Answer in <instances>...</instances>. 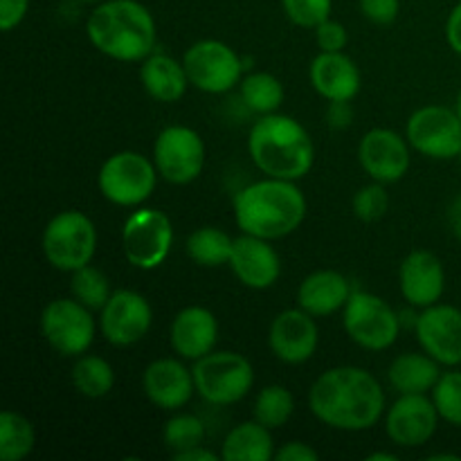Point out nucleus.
Instances as JSON below:
<instances>
[{"label": "nucleus", "instance_id": "nucleus-1", "mask_svg": "<svg viewBox=\"0 0 461 461\" xmlns=\"http://www.w3.org/2000/svg\"><path fill=\"white\" fill-rule=\"evenodd\" d=\"M311 414L331 430H372L385 417L387 401L381 381L356 365L320 374L309 390Z\"/></svg>", "mask_w": 461, "mask_h": 461}, {"label": "nucleus", "instance_id": "nucleus-2", "mask_svg": "<svg viewBox=\"0 0 461 461\" xmlns=\"http://www.w3.org/2000/svg\"><path fill=\"white\" fill-rule=\"evenodd\" d=\"M86 36L97 52L113 61L142 63L156 52L158 27L140 0H104L86 21Z\"/></svg>", "mask_w": 461, "mask_h": 461}, {"label": "nucleus", "instance_id": "nucleus-3", "mask_svg": "<svg viewBox=\"0 0 461 461\" xmlns=\"http://www.w3.org/2000/svg\"><path fill=\"white\" fill-rule=\"evenodd\" d=\"M306 196L295 180L266 178L246 185L234 196V221L243 234L277 239L295 232L306 219Z\"/></svg>", "mask_w": 461, "mask_h": 461}, {"label": "nucleus", "instance_id": "nucleus-4", "mask_svg": "<svg viewBox=\"0 0 461 461\" xmlns=\"http://www.w3.org/2000/svg\"><path fill=\"white\" fill-rule=\"evenodd\" d=\"M248 153L264 176L295 183L309 176L315 162V144L306 126L282 113L259 115L248 133Z\"/></svg>", "mask_w": 461, "mask_h": 461}, {"label": "nucleus", "instance_id": "nucleus-5", "mask_svg": "<svg viewBox=\"0 0 461 461\" xmlns=\"http://www.w3.org/2000/svg\"><path fill=\"white\" fill-rule=\"evenodd\" d=\"M196 394L214 408H228L250 394L255 367L237 351H210L192 367Z\"/></svg>", "mask_w": 461, "mask_h": 461}, {"label": "nucleus", "instance_id": "nucleus-6", "mask_svg": "<svg viewBox=\"0 0 461 461\" xmlns=\"http://www.w3.org/2000/svg\"><path fill=\"white\" fill-rule=\"evenodd\" d=\"M41 248L52 268L75 273L93 261L97 252V228L84 212L63 210L43 228Z\"/></svg>", "mask_w": 461, "mask_h": 461}, {"label": "nucleus", "instance_id": "nucleus-7", "mask_svg": "<svg viewBox=\"0 0 461 461\" xmlns=\"http://www.w3.org/2000/svg\"><path fill=\"white\" fill-rule=\"evenodd\" d=\"M160 174L153 158L140 151H117L104 160L97 187L108 203L117 207H140L153 196Z\"/></svg>", "mask_w": 461, "mask_h": 461}, {"label": "nucleus", "instance_id": "nucleus-8", "mask_svg": "<svg viewBox=\"0 0 461 461\" xmlns=\"http://www.w3.org/2000/svg\"><path fill=\"white\" fill-rule=\"evenodd\" d=\"M342 327L354 345L367 351H385L399 340L401 313L383 297L354 291L342 309Z\"/></svg>", "mask_w": 461, "mask_h": 461}, {"label": "nucleus", "instance_id": "nucleus-9", "mask_svg": "<svg viewBox=\"0 0 461 461\" xmlns=\"http://www.w3.org/2000/svg\"><path fill=\"white\" fill-rule=\"evenodd\" d=\"M39 327L50 349L63 358H79L93 347L99 322L75 297H57L45 304Z\"/></svg>", "mask_w": 461, "mask_h": 461}, {"label": "nucleus", "instance_id": "nucleus-10", "mask_svg": "<svg viewBox=\"0 0 461 461\" xmlns=\"http://www.w3.org/2000/svg\"><path fill=\"white\" fill-rule=\"evenodd\" d=\"M174 246V225L162 210L142 207L131 212L122 225V248L133 268L156 270L169 257Z\"/></svg>", "mask_w": 461, "mask_h": 461}, {"label": "nucleus", "instance_id": "nucleus-11", "mask_svg": "<svg viewBox=\"0 0 461 461\" xmlns=\"http://www.w3.org/2000/svg\"><path fill=\"white\" fill-rule=\"evenodd\" d=\"M183 66L187 70L189 84L207 95H225L239 88L246 75L241 54L216 39H203L189 45Z\"/></svg>", "mask_w": 461, "mask_h": 461}, {"label": "nucleus", "instance_id": "nucleus-12", "mask_svg": "<svg viewBox=\"0 0 461 461\" xmlns=\"http://www.w3.org/2000/svg\"><path fill=\"white\" fill-rule=\"evenodd\" d=\"M410 147L432 160H459L461 156V120L455 106L430 104L410 115L405 124Z\"/></svg>", "mask_w": 461, "mask_h": 461}, {"label": "nucleus", "instance_id": "nucleus-13", "mask_svg": "<svg viewBox=\"0 0 461 461\" xmlns=\"http://www.w3.org/2000/svg\"><path fill=\"white\" fill-rule=\"evenodd\" d=\"M153 162L162 180L171 185H189L203 174L205 142L192 126L171 124L162 129L153 142Z\"/></svg>", "mask_w": 461, "mask_h": 461}, {"label": "nucleus", "instance_id": "nucleus-14", "mask_svg": "<svg viewBox=\"0 0 461 461\" xmlns=\"http://www.w3.org/2000/svg\"><path fill=\"white\" fill-rule=\"evenodd\" d=\"M153 324V309L147 297L131 288L113 291L99 311V331L113 347H133L147 338Z\"/></svg>", "mask_w": 461, "mask_h": 461}, {"label": "nucleus", "instance_id": "nucleus-15", "mask_svg": "<svg viewBox=\"0 0 461 461\" xmlns=\"http://www.w3.org/2000/svg\"><path fill=\"white\" fill-rule=\"evenodd\" d=\"M410 151L412 147L405 135L385 129V126H376L360 138L358 162L369 178L383 185H392L403 180L410 171V165H412Z\"/></svg>", "mask_w": 461, "mask_h": 461}, {"label": "nucleus", "instance_id": "nucleus-16", "mask_svg": "<svg viewBox=\"0 0 461 461\" xmlns=\"http://www.w3.org/2000/svg\"><path fill=\"white\" fill-rule=\"evenodd\" d=\"M439 410L428 394H399L385 410V432L401 448L426 446L439 428Z\"/></svg>", "mask_w": 461, "mask_h": 461}, {"label": "nucleus", "instance_id": "nucleus-17", "mask_svg": "<svg viewBox=\"0 0 461 461\" xmlns=\"http://www.w3.org/2000/svg\"><path fill=\"white\" fill-rule=\"evenodd\" d=\"M414 333L421 351L437 360L441 367L461 365V309L453 304H437L421 309Z\"/></svg>", "mask_w": 461, "mask_h": 461}, {"label": "nucleus", "instance_id": "nucleus-18", "mask_svg": "<svg viewBox=\"0 0 461 461\" xmlns=\"http://www.w3.org/2000/svg\"><path fill=\"white\" fill-rule=\"evenodd\" d=\"M320 329L304 309H286L275 315L268 329V347L284 365H304L318 351Z\"/></svg>", "mask_w": 461, "mask_h": 461}, {"label": "nucleus", "instance_id": "nucleus-19", "mask_svg": "<svg viewBox=\"0 0 461 461\" xmlns=\"http://www.w3.org/2000/svg\"><path fill=\"white\" fill-rule=\"evenodd\" d=\"M142 390L156 408L178 412L196 394L194 372L183 358H158L147 365L142 374Z\"/></svg>", "mask_w": 461, "mask_h": 461}, {"label": "nucleus", "instance_id": "nucleus-20", "mask_svg": "<svg viewBox=\"0 0 461 461\" xmlns=\"http://www.w3.org/2000/svg\"><path fill=\"white\" fill-rule=\"evenodd\" d=\"M228 266L234 277L252 291H266L275 286L282 275V259L273 248V241L252 234H241L234 239L232 259Z\"/></svg>", "mask_w": 461, "mask_h": 461}, {"label": "nucleus", "instance_id": "nucleus-21", "mask_svg": "<svg viewBox=\"0 0 461 461\" xmlns=\"http://www.w3.org/2000/svg\"><path fill=\"white\" fill-rule=\"evenodd\" d=\"M399 288L412 309H428L444 297L446 268L430 250H412L399 268Z\"/></svg>", "mask_w": 461, "mask_h": 461}, {"label": "nucleus", "instance_id": "nucleus-22", "mask_svg": "<svg viewBox=\"0 0 461 461\" xmlns=\"http://www.w3.org/2000/svg\"><path fill=\"white\" fill-rule=\"evenodd\" d=\"M169 342L176 356L196 363L198 358L216 349L219 320L205 306H185L176 313L169 329Z\"/></svg>", "mask_w": 461, "mask_h": 461}, {"label": "nucleus", "instance_id": "nucleus-23", "mask_svg": "<svg viewBox=\"0 0 461 461\" xmlns=\"http://www.w3.org/2000/svg\"><path fill=\"white\" fill-rule=\"evenodd\" d=\"M309 79L327 102H351L363 86L360 68L345 52H320L311 61Z\"/></svg>", "mask_w": 461, "mask_h": 461}, {"label": "nucleus", "instance_id": "nucleus-24", "mask_svg": "<svg viewBox=\"0 0 461 461\" xmlns=\"http://www.w3.org/2000/svg\"><path fill=\"white\" fill-rule=\"evenodd\" d=\"M351 293L354 288L345 275L331 268H322L302 279L300 288H297V306L313 318H329L345 309Z\"/></svg>", "mask_w": 461, "mask_h": 461}, {"label": "nucleus", "instance_id": "nucleus-25", "mask_svg": "<svg viewBox=\"0 0 461 461\" xmlns=\"http://www.w3.org/2000/svg\"><path fill=\"white\" fill-rule=\"evenodd\" d=\"M140 84L149 97L162 104L180 102L192 86L183 61L165 52H151L140 63Z\"/></svg>", "mask_w": 461, "mask_h": 461}, {"label": "nucleus", "instance_id": "nucleus-26", "mask_svg": "<svg viewBox=\"0 0 461 461\" xmlns=\"http://www.w3.org/2000/svg\"><path fill=\"white\" fill-rule=\"evenodd\" d=\"M441 374V365L426 351H408L392 360L387 367V381L399 394H430Z\"/></svg>", "mask_w": 461, "mask_h": 461}, {"label": "nucleus", "instance_id": "nucleus-27", "mask_svg": "<svg viewBox=\"0 0 461 461\" xmlns=\"http://www.w3.org/2000/svg\"><path fill=\"white\" fill-rule=\"evenodd\" d=\"M223 461H270L275 459L273 430L257 419L234 426L221 444Z\"/></svg>", "mask_w": 461, "mask_h": 461}, {"label": "nucleus", "instance_id": "nucleus-28", "mask_svg": "<svg viewBox=\"0 0 461 461\" xmlns=\"http://www.w3.org/2000/svg\"><path fill=\"white\" fill-rule=\"evenodd\" d=\"M185 250L196 266L219 268V266H228L232 259L234 239L225 230L214 228V225H203L189 234Z\"/></svg>", "mask_w": 461, "mask_h": 461}, {"label": "nucleus", "instance_id": "nucleus-29", "mask_svg": "<svg viewBox=\"0 0 461 461\" xmlns=\"http://www.w3.org/2000/svg\"><path fill=\"white\" fill-rule=\"evenodd\" d=\"M239 97L248 111L257 113V115H270V113H277L282 108L286 90L277 77L257 70L243 75L241 84H239Z\"/></svg>", "mask_w": 461, "mask_h": 461}, {"label": "nucleus", "instance_id": "nucleus-30", "mask_svg": "<svg viewBox=\"0 0 461 461\" xmlns=\"http://www.w3.org/2000/svg\"><path fill=\"white\" fill-rule=\"evenodd\" d=\"M72 385L86 399H104L115 385V369L102 356L84 354L72 367Z\"/></svg>", "mask_w": 461, "mask_h": 461}, {"label": "nucleus", "instance_id": "nucleus-31", "mask_svg": "<svg viewBox=\"0 0 461 461\" xmlns=\"http://www.w3.org/2000/svg\"><path fill=\"white\" fill-rule=\"evenodd\" d=\"M36 446V430L27 417L16 410L0 414V459L23 461L30 457Z\"/></svg>", "mask_w": 461, "mask_h": 461}, {"label": "nucleus", "instance_id": "nucleus-32", "mask_svg": "<svg viewBox=\"0 0 461 461\" xmlns=\"http://www.w3.org/2000/svg\"><path fill=\"white\" fill-rule=\"evenodd\" d=\"M293 412H295V399H293L291 390L284 385H266L264 390H259L255 405H252V419H257L261 426L270 428V430L286 426Z\"/></svg>", "mask_w": 461, "mask_h": 461}, {"label": "nucleus", "instance_id": "nucleus-33", "mask_svg": "<svg viewBox=\"0 0 461 461\" xmlns=\"http://www.w3.org/2000/svg\"><path fill=\"white\" fill-rule=\"evenodd\" d=\"M70 275H72V282H70L72 297L79 300L84 306H88L90 311H102L113 295L111 282H108L106 273L95 268L93 264H88Z\"/></svg>", "mask_w": 461, "mask_h": 461}, {"label": "nucleus", "instance_id": "nucleus-34", "mask_svg": "<svg viewBox=\"0 0 461 461\" xmlns=\"http://www.w3.org/2000/svg\"><path fill=\"white\" fill-rule=\"evenodd\" d=\"M162 441H165L167 450H169L171 455L183 453V450L201 446L203 441H205V426H203L201 419L194 417V414H174V417L165 423Z\"/></svg>", "mask_w": 461, "mask_h": 461}, {"label": "nucleus", "instance_id": "nucleus-35", "mask_svg": "<svg viewBox=\"0 0 461 461\" xmlns=\"http://www.w3.org/2000/svg\"><path fill=\"white\" fill-rule=\"evenodd\" d=\"M432 401L439 410L441 421L461 428V369L448 367L432 390Z\"/></svg>", "mask_w": 461, "mask_h": 461}, {"label": "nucleus", "instance_id": "nucleus-36", "mask_svg": "<svg viewBox=\"0 0 461 461\" xmlns=\"http://www.w3.org/2000/svg\"><path fill=\"white\" fill-rule=\"evenodd\" d=\"M351 210L354 216L363 223H376L390 210V194H387L385 185L372 180L369 185L360 187L354 194V201H351Z\"/></svg>", "mask_w": 461, "mask_h": 461}, {"label": "nucleus", "instance_id": "nucleus-37", "mask_svg": "<svg viewBox=\"0 0 461 461\" xmlns=\"http://www.w3.org/2000/svg\"><path fill=\"white\" fill-rule=\"evenodd\" d=\"M282 9L293 25L315 30L331 18L333 0H282Z\"/></svg>", "mask_w": 461, "mask_h": 461}, {"label": "nucleus", "instance_id": "nucleus-38", "mask_svg": "<svg viewBox=\"0 0 461 461\" xmlns=\"http://www.w3.org/2000/svg\"><path fill=\"white\" fill-rule=\"evenodd\" d=\"M347 41H349L347 27L333 18L315 27V43H318L320 52H345Z\"/></svg>", "mask_w": 461, "mask_h": 461}, {"label": "nucleus", "instance_id": "nucleus-39", "mask_svg": "<svg viewBox=\"0 0 461 461\" xmlns=\"http://www.w3.org/2000/svg\"><path fill=\"white\" fill-rule=\"evenodd\" d=\"M358 7L374 25H392L399 18L401 0H358Z\"/></svg>", "mask_w": 461, "mask_h": 461}, {"label": "nucleus", "instance_id": "nucleus-40", "mask_svg": "<svg viewBox=\"0 0 461 461\" xmlns=\"http://www.w3.org/2000/svg\"><path fill=\"white\" fill-rule=\"evenodd\" d=\"M30 12V0H0V30L9 34L25 21Z\"/></svg>", "mask_w": 461, "mask_h": 461}, {"label": "nucleus", "instance_id": "nucleus-41", "mask_svg": "<svg viewBox=\"0 0 461 461\" xmlns=\"http://www.w3.org/2000/svg\"><path fill=\"white\" fill-rule=\"evenodd\" d=\"M320 453L304 441H288L275 450V461H318Z\"/></svg>", "mask_w": 461, "mask_h": 461}, {"label": "nucleus", "instance_id": "nucleus-42", "mask_svg": "<svg viewBox=\"0 0 461 461\" xmlns=\"http://www.w3.org/2000/svg\"><path fill=\"white\" fill-rule=\"evenodd\" d=\"M327 124L331 131H347L354 124V106L351 102H329Z\"/></svg>", "mask_w": 461, "mask_h": 461}, {"label": "nucleus", "instance_id": "nucleus-43", "mask_svg": "<svg viewBox=\"0 0 461 461\" xmlns=\"http://www.w3.org/2000/svg\"><path fill=\"white\" fill-rule=\"evenodd\" d=\"M446 43L461 57V0L450 9L448 18H446Z\"/></svg>", "mask_w": 461, "mask_h": 461}, {"label": "nucleus", "instance_id": "nucleus-44", "mask_svg": "<svg viewBox=\"0 0 461 461\" xmlns=\"http://www.w3.org/2000/svg\"><path fill=\"white\" fill-rule=\"evenodd\" d=\"M171 457L176 461H216L221 455L212 453V450L205 448V444H201V446H194V448L189 450H183V453L171 455Z\"/></svg>", "mask_w": 461, "mask_h": 461}, {"label": "nucleus", "instance_id": "nucleus-45", "mask_svg": "<svg viewBox=\"0 0 461 461\" xmlns=\"http://www.w3.org/2000/svg\"><path fill=\"white\" fill-rule=\"evenodd\" d=\"M448 225L450 232L455 234V239L461 241V192L453 198V203H450L448 207Z\"/></svg>", "mask_w": 461, "mask_h": 461}, {"label": "nucleus", "instance_id": "nucleus-46", "mask_svg": "<svg viewBox=\"0 0 461 461\" xmlns=\"http://www.w3.org/2000/svg\"><path fill=\"white\" fill-rule=\"evenodd\" d=\"M367 461H399L394 453H372L367 455Z\"/></svg>", "mask_w": 461, "mask_h": 461}, {"label": "nucleus", "instance_id": "nucleus-47", "mask_svg": "<svg viewBox=\"0 0 461 461\" xmlns=\"http://www.w3.org/2000/svg\"><path fill=\"white\" fill-rule=\"evenodd\" d=\"M455 111H457V115H459V120H461V88H459V93H457V99H455Z\"/></svg>", "mask_w": 461, "mask_h": 461}, {"label": "nucleus", "instance_id": "nucleus-48", "mask_svg": "<svg viewBox=\"0 0 461 461\" xmlns=\"http://www.w3.org/2000/svg\"><path fill=\"white\" fill-rule=\"evenodd\" d=\"M79 3H84V5H99V3H104V0H79Z\"/></svg>", "mask_w": 461, "mask_h": 461}, {"label": "nucleus", "instance_id": "nucleus-49", "mask_svg": "<svg viewBox=\"0 0 461 461\" xmlns=\"http://www.w3.org/2000/svg\"><path fill=\"white\" fill-rule=\"evenodd\" d=\"M459 160H461V156H459Z\"/></svg>", "mask_w": 461, "mask_h": 461}]
</instances>
